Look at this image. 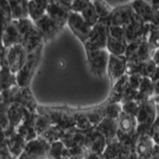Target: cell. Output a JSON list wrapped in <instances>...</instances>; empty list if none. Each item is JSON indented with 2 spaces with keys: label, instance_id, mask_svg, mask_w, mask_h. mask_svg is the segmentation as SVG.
<instances>
[{
  "label": "cell",
  "instance_id": "obj_1",
  "mask_svg": "<svg viewBox=\"0 0 159 159\" xmlns=\"http://www.w3.org/2000/svg\"><path fill=\"white\" fill-rule=\"evenodd\" d=\"M38 112L48 118L52 125H56L65 130L76 127L74 108L69 107L39 105Z\"/></svg>",
  "mask_w": 159,
  "mask_h": 159
},
{
  "label": "cell",
  "instance_id": "obj_45",
  "mask_svg": "<svg viewBox=\"0 0 159 159\" xmlns=\"http://www.w3.org/2000/svg\"><path fill=\"white\" fill-rule=\"evenodd\" d=\"M144 39V38H143ZM143 39L137 40V41H134V42H129L127 43V47L126 49V52H125V56L127 57V61H132L135 57V55L138 52V49H139V46H140V44H141L142 41Z\"/></svg>",
  "mask_w": 159,
  "mask_h": 159
},
{
  "label": "cell",
  "instance_id": "obj_32",
  "mask_svg": "<svg viewBox=\"0 0 159 159\" xmlns=\"http://www.w3.org/2000/svg\"><path fill=\"white\" fill-rule=\"evenodd\" d=\"M65 131L66 130L61 128L58 126L51 125L50 127L46 131L44 132L42 135L38 136V137H41L51 145L52 143H56V142L61 141L62 138H63L64 134H65Z\"/></svg>",
  "mask_w": 159,
  "mask_h": 159
},
{
  "label": "cell",
  "instance_id": "obj_44",
  "mask_svg": "<svg viewBox=\"0 0 159 159\" xmlns=\"http://www.w3.org/2000/svg\"><path fill=\"white\" fill-rule=\"evenodd\" d=\"M122 111L125 114L129 116L136 117L138 115L139 109V103H137L135 100L127 101L125 103H122Z\"/></svg>",
  "mask_w": 159,
  "mask_h": 159
},
{
  "label": "cell",
  "instance_id": "obj_50",
  "mask_svg": "<svg viewBox=\"0 0 159 159\" xmlns=\"http://www.w3.org/2000/svg\"><path fill=\"white\" fill-rule=\"evenodd\" d=\"M84 159H105V157L103 154H96V153L89 152V154L86 155Z\"/></svg>",
  "mask_w": 159,
  "mask_h": 159
},
{
  "label": "cell",
  "instance_id": "obj_33",
  "mask_svg": "<svg viewBox=\"0 0 159 159\" xmlns=\"http://www.w3.org/2000/svg\"><path fill=\"white\" fill-rule=\"evenodd\" d=\"M127 47V41L116 39L108 35L107 43V49L111 54L125 55Z\"/></svg>",
  "mask_w": 159,
  "mask_h": 159
},
{
  "label": "cell",
  "instance_id": "obj_7",
  "mask_svg": "<svg viewBox=\"0 0 159 159\" xmlns=\"http://www.w3.org/2000/svg\"><path fill=\"white\" fill-rule=\"evenodd\" d=\"M43 49H40L35 52L28 54V58L23 67L16 73L17 82L19 87H29L38 69L42 56Z\"/></svg>",
  "mask_w": 159,
  "mask_h": 159
},
{
  "label": "cell",
  "instance_id": "obj_42",
  "mask_svg": "<svg viewBox=\"0 0 159 159\" xmlns=\"http://www.w3.org/2000/svg\"><path fill=\"white\" fill-rule=\"evenodd\" d=\"M51 125H52V123L48 119V118H46L43 115L38 113V116L37 117L36 120H35L34 127L35 130L38 133V135L41 136L44 132L46 131L50 127Z\"/></svg>",
  "mask_w": 159,
  "mask_h": 159
},
{
  "label": "cell",
  "instance_id": "obj_49",
  "mask_svg": "<svg viewBox=\"0 0 159 159\" xmlns=\"http://www.w3.org/2000/svg\"><path fill=\"white\" fill-rule=\"evenodd\" d=\"M143 76L140 74L128 75V84L133 89L139 90L141 85Z\"/></svg>",
  "mask_w": 159,
  "mask_h": 159
},
{
  "label": "cell",
  "instance_id": "obj_56",
  "mask_svg": "<svg viewBox=\"0 0 159 159\" xmlns=\"http://www.w3.org/2000/svg\"><path fill=\"white\" fill-rule=\"evenodd\" d=\"M150 24L155 25L156 27L159 28V11H157V14H156V16H155V18H154V22Z\"/></svg>",
  "mask_w": 159,
  "mask_h": 159
},
{
  "label": "cell",
  "instance_id": "obj_26",
  "mask_svg": "<svg viewBox=\"0 0 159 159\" xmlns=\"http://www.w3.org/2000/svg\"><path fill=\"white\" fill-rule=\"evenodd\" d=\"M128 85V75H125L123 77L115 82L111 87L110 93L107 96L106 101L107 103H121L125 91Z\"/></svg>",
  "mask_w": 159,
  "mask_h": 159
},
{
  "label": "cell",
  "instance_id": "obj_35",
  "mask_svg": "<svg viewBox=\"0 0 159 159\" xmlns=\"http://www.w3.org/2000/svg\"><path fill=\"white\" fill-rule=\"evenodd\" d=\"M80 15L91 27H93L99 21V17L92 1L85 7L84 9L80 13Z\"/></svg>",
  "mask_w": 159,
  "mask_h": 159
},
{
  "label": "cell",
  "instance_id": "obj_58",
  "mask_svg": "<svg viewBox=\"0 0 159 159\" xmlns=\"http://www.w3.org/2000/svg\"><path fill=\"white\" fill-rule=\"evenodd\" d=\"M152 138H153V139H154L155 144L158 145L159 146V130H157V131L153 134V137Z\"/></svg>",
  "mask_w": 159,
  "mask_h": 159
},
{
  "label": "cell",
  "instance_id": "obj_5",
  "mask_svg": "<svg viewBox=\"0 0 159 159\" xmlns=\"http://www.w3.org/2000/svg\"><path fill=\"white\" fill-rule=\"evenodd\" d=\"M118 122V141L134 150L139 138V134L137 133L138 123L136 117L122 112Z\"/></svg>",
  "mask_w": 159,
  "mask_h": 159
},
{
  "label": "cell",
  "instance_id": "obj_21",
  "mask_svg": "<svg viewBox=\"0 0 159 159\" xmlns=\"http://www.w3.org/2000/svg\"><path fill=\"white\" fill-rule=\"evenodd\" d=\"M16 103H19L22 107L33 112H38L39 104L35 96L29 87H20L16 97Z\"/></svg>",
  "mask_w": 159,
  "mask_h": 159
},
{
  "label": "cell",
  "instance_id": "obj_59",
  "mask_svg": "<svg viewBox=\"0 0 159 159\" xmlns=\"http://www.w3.org/2000/svg\"><path fill=\"white\" fill-rule=\"evenodd\" d=\"M18 159H35V158L30 157V156L28 155L27 154H25V152H23V153H22V154L18 157Z\"/></svg>",
  "mask_w": 159,
  "mask_h": 159
},
{
  "label": "cell",
  "instance_id": "obj_48",
  "mask_svg": "<svg viewBox=\"0 0 159 159\" xmlns=\"http://www.w3.org/2000/svg\"><path fill=\"white\" fill-rule=\"evenodd\" d=\"M138 93H139V90H136V89H133V88H131L128 84L127 85V89L125 91L124 95H123L121 103L127 101H131V100H135L136 97L138 96Z\"/></svg>",
  "mask_w": 159,
  "mask_h": 159
},
{
  "label": "cell",
  "instance_id": "obj_13",
  "mask_svg": "<svg viewBox=\"0 0 159 159\" xmlns=\"http://www.w3.org/2000/svg\"><path fill=\"white\" fill-rule=\"evenodd\" d=\"M28 58V52L22 44L8 48L7 59L10 69L16 74L23 67Z\"/></svg>",
  "mask_w": 159,
  "mask_h": 159
},
{
  "label": "cell",
  "instance_id": "obj_62",
  "mask_svg": "<svg viewBox=\"0 0 159 159\" xmlns=\"http://www.w3.org/2000/svg\"><path fill=\"white\" fill-rule=\"evenodd\" d=\"M132 1H134V0H130V2H132Z\"/></svg>",
  "mask_w": 159,
  "mask_h": 159
},
{
  "label": "cell",
  "instance_id": "obj_25",
  "mask_svg": "<svg viewBox=\"0 0 159 159\" xmlns=\"http://www.w3.org/2000/svg\"><path fill=\"white\" fill-rule=\"evenodd\" d=\"M70 13V10L56 2H50L46 9V14L55 22H57L62 28L65 27V25H67Z\"/></svg>",
  "mask_w": 159,
  "mask_h": 159
},
{
  "label": "cell",
  "instance_id": "obj_2",
  "mask_svg": "<svg viewBox=\"0 0 159 159\" xmlns=\"http://www.w3.org/2000/svg\"><path fill=\"white\" fill-rule=\"evenodd\" d=\"M17 20L22 34V45L26 49L28 54L44 48L45 42L34 22L29 17Z\"/></svg>",
  "mask_w": 159,
  "mask_h": 159
},
{
  "label": "cell",
  "instance_id": "obj_37",
  "mask_svg": "<svg viewBox=\"0 0 159 159\" xmlns=\"http://www.w3.org/2000/svg\"><path fill=\"white\" fill-rule=\"evenodd\" d=\"M95 9L99 17V20H107L113 8L105 0H92Z\"/></svg>",
  "mask_w": 159,
  "mask_h": 159
},
{
  "label": "cell",
  "instance_id": "obj_34",
  "mask_svg": "<svg viewBox=\"0 0 159 159\" xmlns=\"http://www.w3.org/2000/svg\"><path fill=\"white\" fill-rule=\"evenodd\" d=\"M154 51L155 50H154L150 47L147 39L144 38L140 44V46L138 49L135 57L132 61H148L152 58Z\"/></svg>",
  "mask_w": 159,
  "mask_h": 159
},
{
  "label": "cell",
  "instance_id": "obj_36",
  "mask_svg": "<svg viewBox=\"0 0 159 159\" xmlns=\"http://www.w3.org/2000/svg\"><path fill=\"white\" fill-rule=\"evenodd\" d=\"M0 11L2 18V29H3L14 20L13 13L8 0H0Z\"/></svg>",
  "mask_w": 159,
  "mask_h": 159
},
{
  "label": "cell",
  "instance_id": "obj_55",
  "mask_svg": "<svg viewBox=\"0 0 159 159\" xmlns=\"http://www.w3.org/2000/svg\"><path fill=\"white\" fill-rule=\"evenodd\" d=\"M157 11H159V0H147Z\"/></svg>",
  "mask_w": 159,
  "mask_h": 159
},
{
  "label": "cell",
  "instance_id": "obj_20",
  "mask_svg": "<svg viewBox=\"0 0 159 159\" xmlns=\"http://www.w3.org/2000/svg\"><path fill=\"white\" fill-rule=\"evenodd\" d=\"M2 139L5 140L11 154L17 158L23 153L27 143V142L16 131V129L8 135H2Z\"/></svg>",
  "mask_w": 159,
  "mask_h": 159
},
{
  "label": "cell",
  "instance_id": "obj_41",
  "mask_svg": "<svg viewBox=\"0 0 159 159\" xmlns=\"http://www.w3.org/2000/svg\"><path fill=\"white\" fill-rule=\"evenodd\" d=\"M156 69H157V65L154 63L153 60L150 59L148 61H146L141 62L139 73L143 77L151 78L153 75L154 74Z\"/></svg>",
  "mask_w": 159,
  "mask_h": 159
},
{
  "label": "cell",
  "instance_id": "obj_61",
  "mask_svg": "<svg viewBox=\"0 0 159 159\" xmlns=\"http://www.w3.org/2000/svg\"><path fill=\"white\" fill-rule=\"evenodd\" d=\"M50 1H51V0H50ZM61 1H63V2H67V3H69V4H71V5H72V3L73 2V1H74V0H61Z\"/></svg>",
  "mask_w": 159,
  "mask_h": 159
},
{
  "label": "cell",
  "instance_id": "obj_4",
  "mask_svg": "<svg viewBox=\"0 0 159 159\" xmlns=\"http://www.w3.org/2000/svg\"><path fill=\"white\" fill-rule=\"evenodd\" d=\"M86 52L88 65L93 76L97 78H103L107 75L110 52L107 49L90 47L84 45Z\"/></svg>",
  "mask_w": 159,
  "mask_h": 159
},
{
  "label": "cell",
  "instance_id": "obj_43",
  "mask_svg": "<svg viewBox=\"0 0 159 159\" xmlns=\"http://www.w3.org/2000/svg\"><path fill=\"white\" fill-rule=\"evenodd\" d=\"M147 41L154 50L159 49V28L150 23V31Z\"/></svg>",
  "mask_w": 159,
  "mask_h": 159
},
{
  "label": "cell",
  "instance_id": "obj_54",
  "mask_svg": "<svg viewBox=\"0 0 159 159\" xmlns=\"http://www.w3.org/2000/svg\"><path fill=\"white\" fill-rule=\"evenodd\" d=\"M151 59L154 61V62L157 65V66H158L159 65V49H156V50L154 51Z\"/></svg>",
  "mask_w": 159,
  "mask_h": 159
},
{
  "label": "cell",
  "instance_id": "obj_57",
  "mask_svg": "<svg viewBox=\"0 0 159 159\" xmlns=\"http://www.w3.org/2000/svg\"><path fill=\"white\" fill-rule=\"evenodd\" d=\"M153 82L154 84V96H156V95L159 94V80H157Z\"/></svg>",
  "mask_w": 159,
  "mask_h": 159
},
{
  "label": "cell",
  "instance_id": "obj_52",
  "mask_svg": "<svg viewBox=\"0 0 159 159\" xmlns=\"http://www.w3.org/2000/svg\"><path fill=\"white\" fill-rule=\"evenodd\" d=\"M150 159H159V146L155 144L152 151L151 156H150Z\"/></svg>",
  "mask_w": 159,
  "mask_h": 159
},
{
  "label": "cell",
  "instance_id": "obj_29",
  "mask_svg": "<svg viewBox=\"0 0 159 159\" xmlns=\"http://www.w3.org/2000/svg\"><path fill=\"white\" fill-rule=\"evenodd\" d=\"M8 2L11 6L14 19H20L29 17V0H8Z\"/></svg>",
  "mask_w": 159,
  "mask_h": 159
},
{
  "label": "cell",
  "instance_id": "obj_51",
  "mask_svg": "<svg viewBox=\"0 0 159 159\" xmlns=\"http://www.w3.org/2000/svg\"><path fill=\"white\" fill-rule=\"evenodd\" d=\"M157 130H159V114L157 116L155 121H154V123L152 125L151 130H150V136L153 137V134H154Z\"/></svg>",
  "mask_w": 159,
  "mask_h": 159
},
{
  "label": "cell",
  "instance_id": "obj_11",
  "mask_svg": "<svg viewBox=\"0 0 159 159\" xmlns=\"http://www.w3.org/2000/svg\"><path fill=\"white\" fill-rule=\"evenodd\" d=\"M127 59L125 55L111 54L107 65V76L110 80L111 85L119 79L127 75Z\"/></svg>",
  "mask_w": 159,
  "mask_h": 159
},
{
  "label": "cell",
  "instance_id": "obj_12",
  "mask_svg": "<svg viewBox=\"0 0 159 159\" xmlns=\"http://www.w3.org/2000/svg\"><path fill=\"white\" fill-rule=\"evenodd\" d=\"M45 43L51 42L63 30V28L50 18L47 14L34 22Z\"/></svg>",
  "mask_w": 159,
  "mask_h": 159
},
{
  "label": "cell",
  "instance_id": "obj_47",
  "mask_svg": "<svg viewBox=\"0 0 159 159\" xmlns=\"http://www.w3.org/2000/svg\"><path fill=\"white\" fill-rule=\"evenodd\" d=\"M38 116V112H33L27 110L23 107V118H22V123H25V124L31 125L34 127L35 120Z\"/></svg>",
  "mask_w": 159,
  "mask_h": 159
},
{
  "label": "cell",
  "instance_id": "obj_39",
  "mask_svg": "<svg viewBox=\"0 0 159 159\" xmlns=\"http://www.w3.org/2000/svg\"><path fill=\"white\" fill-rule=\"evenodd\" d=\"M28 12H29V18L34 22H36L46 14V10L37 3L34 0H29Z\"/></svg>",
  "mask_w": 159,
  "mask_h": 159
},
{
  "label": "cell",
  "instance_id": "obj_28",
  "mask_svg": "<svg viewBox=\"0 0 159 159\" xmlns=\"http://www.w3.org/2000/svg\"><path fill=\"white\" fill-rule=\"evenodd\" d=\"M18 85L17 76L9 67H1L0 70V91L9 89Z\"/></svg>",
  "mask_w": 159,
  "mask_h": 159
},
{
  "label": "cell",
  "instance_id": "obj_31",
  "mask_svg": "<svg viewBox=\"0 0 159 159\" xmlns=\"http://www.w3.org/2000/svg\"><path fill=\"white\" fill-rule=\"evenodd\" d=\"M49 159H70L69 150L65 146L62 141H58L52 143L50 146L49 152Z\"/></svg>",
  "mask_w": 159,
  "mask_h": 159
},
{
  "label": "cell",
  "instance_id": "obj_40",
  "mask_svg": "<svg viewBox=\"0 0 159 159\" xmlns=\"http://www.w3.org/2000/svg\"><path fill=\"white\" fill-rule=\"evenodd\" d=\"M105 117L110 119H119V116L122 114V104L119 103H107L105 100Z\"/></svg>",
  "mask_w": 159,
  "mask_h": 159
},
{
  "label": "cell",
  "instance_id": "obj_6",
  "mask_svg": "<svg viewBox=\"0 0 159 159\" xmlns=\"http://www.w3.org/2000/svg\"><path fill=\"white\" fill-rule=\"evenodd\" d=\"M152 99L139 103V109L136 116L137 133L139 135H150L152 125L157 118V107Z\"/></svg>",
  "mask_w": 159,
  "mask_h": 159
},
{
  "label": "cell",
  "instance_id": "obj_14",
  "mask_svg": "<svg viewBox=\"0 0 159 159\" xmlns=\"http://www.w3.org/2000/svg\"><path fill=\"white\" fill-rule=\"evenodd\" d=\"M84 146L91 153L103 154L107 146V142L101 132L95 127L86 132Z\"/></svg>",
  "mask_w": 159,
  "mask_h": 159
},
{
  "label": "cell",
  "instance_id": "obj_19",
  "mask_svg": "<svg viewBox=\"0 0 159 159\" xmlns=\"http://www.w3.org/2000/svg\"><path fill=\"white\" fill-rule=\"evenodd\" d=\"M137 14L146 23H152L157 14V10L147 0H134L130 2Z\"/></svg>",
  "mask_w": 159,
  "mask_h": 159
},
{
  "label": "cell",
  "instance_id": "obj_24",
  "mask_svg": "<svg viewBox=\"0 0 159 159\" xmlns=\"http://www.w3.org/2000/svg\"><path fill=\"white\" fill-rule=\"evenodd\" d=\"M118 119H110L105 117L96 127L99 132H101L103 135L106 138L107 144L117 139L118 132Z\"/></svg>",
  "mask_w": 159,
  "mask_h": 159
},
{
  "label": "cell",
  "instance_id": "obj_60",
  "mask_svg": "<svg viewBox=\"0 0 159 159\" xmlns=\"http://www.w3.org/2000/svg\"><path fill=\"white\" fill-rule=\"evenodd\" d=\"M152 99L154 100V102H155V103L157 105H159V94L158 95H156V96H154V97L152 98Z\"/></svg>",
  "mask_w": 159,
  "mask_h": 159
},
{
  "label": "cell",
  "instance_id": "obj_15",
  "mask_svg": "<svg viewBox=\"0 0 159 159\" xmlns=\"http://www.w3.org/2000/svg\"><path fill=\"white\" fill-rule=\"evenodd\" d=\"M50 146L43 139L38 137L26 143L24 152L35 159H45L49 157Z\"/></svg>",
  "mask_w": 159,
  "mask_h": 159
},
{
  "label": "cell",
  "instance_id": "obj_38",
  "mask_svg": "<svg viewBox=\"0 0 159 159\" xmlns=\"http://www.w3.org/2000/svg\"><path fill=\"white\" fill-rule=\"evenodd\" d=\"M16 131L27 143L31 141V140H34V139H37L38 137V133L35 130L34 127L31 126V125L25 124V123H20L18 127H16Z\"/></svg>",
  "mask_w": 159,
  "mask_h": 159
},
{
  "label": "cell",
  "instance_id": "obj_16",
  "mask_svg": "<svg viewBox=\"0 0 159 159\" xmlns=\"http://www.w3.org/2000/svg\"><path fill=\"white\" fill-rule=\"evenodd\" d=\"M134 13V9L130 3L116 7L113 8L110 16L107 18L108 25L109 26H113V25L123 26L128 22V20Z\"/></svg>",
  "mask_w": 159,
  "mask_h": 159
},
{
  "label": "cell",
  "instance_id": "obj_3",
  "mask_svg": "<svg viewBox=\"0 0 159 159\" xmlns=\"http://www.w3.org/2000/svg\"><path fill=\"white\" fill-rule=\"evenodd\" d=\"M105 102L88 108H74L76 127L84 131H89L97 127L105 118Z\"/></svg>",
  "mask_w": 159,
  "mask_h": 159
},
{
  "label": "cell",
  "instance_id": "obj_30",
  "mask_svg": "<svg viewBox=\"0 0 159 159\" xmlns=\"http://www.w3.org/2000/svg\"><path fill=\"white\" fill-rule=\"evenodd\" d=\"M7 116L11 128L16 129L22 121L23 107L19 103H12L7 108Z\"/></svg>",
  "mask_w": 159,
  "mask_h": 159
},
{
  "label": "cell",
  "instance_id": "obj_18",
  "mask_svg": "<svg viewBox=\"0 0 159 159\" xmlns=\"http://www.w3.org/2000/svg\"><path fill=\"white\" fill-rule=\"evenodd\" d=\"M132 150H134L116 139L107 144L103 154L105 159H130Z\"/></svg>",
  "mask_w": 159,
  "mask_h": 159
},
{
  "label": "cell",
  "instance_id": "obj_8",
  "mask_svg": "<svg viewBox=\"0 0 159 159\" xmlns=\"http://www.w3.org/2000/svg\"><path fill=\"white\" fill-rule=\"evenodd\" d=\"M127 43L140 39H147L150 23L146 22L137 14L134 13L128 22L123 25Z\"/></svg>",
  "mask_w": 159,
  "mask_h": 159
},
{
  "label": "cell",
  "instance_id": "obj_9",
  "mask_svg": "<svg viewBox=\"0 0 159 159\" xmlns=\"http://www.w3.org/2000/svg\"><path fill=\"white\" fill-rule=\"evenodd\" d=\"M108 28L107 20H99L97 24L92 28L90 36L83 45L99 49H107Z\"/></svg>",
  "mask_w": 159,
  "mask_h": 159
},
{
  "label": "cell",
  "instance_id": "obj_17",
  "mask_svg": "<svg viewBox=\"0 0 159 159\" xmlns=\"http://www.w3.org/2000/svg\"><path fill=\"white\" fill-rule=\"evenodd\" d=\"M22 34L18 25V20L14 19L7 27L2 29V45L11 48L15 45L22 44Z\"/></svg>",
  "mask_w": 159,
  "mask_h": 159
},
{
  "label": "cell",
  "instance_id": "obj_53",
  "mask_svg": "<svg viewBox=\"0 0 159 159\" xmlns=\"http://www.w3.org/2000/svg\"><path fill=\"white\" fill-rule=\"evenodd\" d=\"M34 1L45 10L47 9V7L50 4V0H34Z\"/></svg>",
  "mask_w": 159,
  "mask_h": 159
},
{
  "label": "cell",
  "instance_id": "obj_10",
  "mask_svg": "<svg viewBox=\"0 0 159 159\" xmlns=\"http://www.w3.org/2000/svg\"><path fill=\"white\" fill-rule=\"evenodd\" d=\"M67 25L72 34L80 40V42L83 45L87 42L90 36L92 27H91L86 22V21L80 15V13L71 11Z\"/></svg>",
  "mask_w": 159,
  "mask_h": 159
},
{
  "label": "cell",
  "instance_id": "obj_27",
  "mask_svg": "<svg viewBox=\"0 0 159 159\" xmlns=\"http://www.w3.org/2000/svg\"><path fill=\"white\" fill-rule=\"evenodd\" d=\"M154 96V84L150 77H143L135 101L139 103L152 99Z\"/></svg>",
  "mask_w": 159,
  "mask_h": 159
},
{
  "label": "cell",
  "instance_id": "obj_22",
  "mask_svg": "<svg viewBox=\"0 0 159 159\" xmlns=\"http://www.w3.org/2000/svg\"><path fill=\"white\" fill-rule=\"evenodd\" d=\"M154 145L155 143L151 136L139 135L134 149L139 159H150Z\"/></svg>",
  "mask_w": 159,
  "mask_h": 159
},
{
  "label": "cell",
  "instance_id": "obj_46",
  "mask_svg": "<svg viewBox=\"0 0 159 159\" xmlns=\"http://www.w3.org/2000/svg\"><path fill=\"white\" fill-rule=\"evenodd\" d=\"M108 35L116 38V39L123 40V41H127L126 34H125V30L123 26H119V25H113V26H109L108 28Z\"/></svg>",
  "mask_w": 159,
  "mask_h": 159
},
{
  "label": "cell",
  "instance_id": "obj_23",
  "mask_svg": "<svg viewBox=\"0 0 159 159\" xmlns=\"http://www.w3.org/2000/svg\"><path fill=\"white\" fill-rule=\"evenodd\" d=\"M86 132L74 127L66 130L61 141L65 144L67 148H72L76 147H85V138Z\"/></svg>",
  "mask_w": 159,
  "mask_h": 159
}]
</instances>
